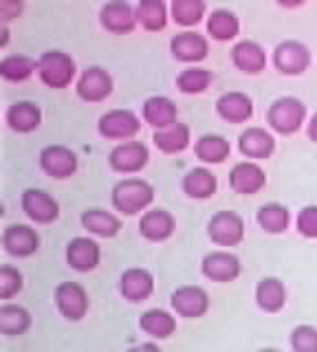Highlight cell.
<instances>
[{"label":"cell","instance_id":"18","mask_svg":"<svg viewBox=\"0 0 317 352\" xmlns=\"http://www.w3.org/2000/svg\"><path fill=\"white\" fill-rule=\"evenodd\" d=\"M170 53L174 60L183 64L203 62L210 53V40L199 31H181L170 40Z\"/></svg>","mask_w":317,"mask_h":352},{"label":"cell","instance_id":"8","mask_svg":"<svg viewBox=\"0 0 317 352\" xmlns=\"http://www.w3.org/2000/svg\"><path fill=\"white\" fill-rule=\"evenodd\" d=\"M113 88H115L113 75L106 69H102V66H86L78 77V84H75L78 97L89 104L106 102L113 95Z\"/></svg>","mask_w":317,"mask_h":352},{"label":"cell","instance_id":"40","mask_svg":"<svg viewBox=\"0 0 317 352\" xmlns=\"http://www.w3.org/2000/svg\"><path fill=\"white\" fill-rule=\"evenodd\" d=\"M289 341L293 352H317V328L311 324L295 326Z\"/></svg>","mask_w":317,"mask_h":352},{"label":"cell","instance_id":"6","mask_svg":"<svg viewBox=\"0 0 317 352\" xmlns=\"http://www.w3.org/2000/svg\"><path fill=\"white\" fill-rule=\"evenodd\" d=\"M245 220L238 212L223 209L207 220V236L216 247H238L245 240Z\"/></svg>","mask_w":317,"mask_h":352},{"label":"cell","instance_id":"44","mask_svg":"<svg viewBox=\"0 0 317 352\" xmlns=\"http://www.w3.org/2000/svg\"><path fill=\"white\" fill-rule=\"evenodd\" d=\"M306 135L313 143H317V113L309 119V124H306Z\"/></svg>","mask_w":317,"mask_h":352},{"label":"cell","instance_id":"1","mask_svg":"<svg viewBox=\"0 0 317 352\" xmlns=\"http://www.w3.org/2000/svg\"><path fill=\"white\" fill-rule=\"evenodd\" d=\"M155 201V187H152L146 179H137V176H128L115 183L111 192V203L113 209L124 216H137L152 205Z\"/></svg>","mask_w":317,"mask_h":352},{"label":"cell","instance_id":"12","mask_svg":"<svg viewBox=\"0 0 317 352\" xmlns=\"http://www.w3.org/2000/svg\"><path fill=\"white\" fill-rule=\"evenodd\" d=\"M20 207L36 225H51L60 218V203L49 192L38 190V187H29V190L23 192Z\"/></svg>","mask_w":317,"mask_h":352},{"label":"cell","instance_id":"46","mask_svg":"<svg viewBox=\"0 0 317 352\" xmlns=\"http://www.w3.org/2000/svg\"><path fill=\"white\" fill-rule=\"evenodd\" d=\"M9 44V29L7 25H0V49H5Z\"/></svg>","mask_w":317,"mask_h":352},{"label":"cell","instance_id":"23","mask_svg":"<svg viewBox=\"0 0 317 352\" xmlns=\"http://www.w3.org/2000/svg\"><path fill=\"white\" fill-rule=\"evenodd\" d=\"M216 115L225 124H247L254 117V102L247 93L229 91L216 99Z\"/></svg>","mask_w":317,"mask_h":352},{"label":"cell","instance_id":"43","mask_svg":"<svg viewBox=\"0 0 317 352\" xmlns=\"http://www.w3.org/2000/svg\"><path fill=\"white\" fill-rule=\"evenodd\" d=\"M126 352H163L155 341H148V344H139V346H133V348H128Z\"/></svg>","mask_w":317,"mask_h":352},{"label":"cell","instance_id":"32","mask_svg":"<svg viewBox=\"0 0 317 352\" xmlns=\"http://www.w3.org/2000/svg\"><path fill=\"white\" fill-rule=\"evenodd\" d=\"M34 317L20 304H3L0 306V335L5 337H23L29 333Z\"/></svg>","mask_w":317,"mask_h":352},{"label":"cell","instance_id":"34","mask_svg":"<svg viewBox=\"0 0 317 352\" xmlns=\"http://www.w3.org/2000/svg\"><path fill=\"white\" fill-rule=\"evenodd\" d=\"M240 33V20L232 9H214L207 16V36L216 42H229Z\"/></svg>","mask_w":317,"mask_h":352},{"label":"cell","instance_id":"38","mask_svg":"<svg viewBox=\"0 0 317 352\" xmlns=\"http://www.w3.org/2000/svg\"><path fill=\"white\" fill-rule=\"evenodd\" d=\"M207 16V3L205 0H172L170 5V18L179 27H196Z\"/></svg>","mask_w":317,"mask_h":352},{"label":"cell","instance_id":"14","mask_svg":"<svg viewBox=\"0 0 317 352\" xmlns=\"http://www.w3.org/2000/svg\"><path fill=\"white\" fill-rule=\"evenodd\" d=\"M201 273L210 282L229 284V282L240 278V273H243V264H240L238 256H234V253L218 249V251L205 253V258L201 262Z\"/></svg>","mask_w":317,"mask_h":352},{"label":"cell","instance_id":"10","mask_svg":"<svg viewBox=\"0 0 317 352\" xmlns=\"http://www.w3.org/2000/svg\"><path fill=\"white\" fill-rule=\"evenodd\" d=\"M170 306L179 317L201 319L210 311L212 300H210V293H207L203 286L185 284V286H179V289L170 295Z\"/></svg>","mask_w":317,"mask_h":352},{"label":"cell","instance_id":"5","mask_svg":"<svg viewBox=\"0 0 317 352\" xmlns=\"http://www.w3.org/2000/svg\"><path fill=\"white\" fill-rule=\"evenodd\" d=\"M313 53L300 40H284L273 49V66L280 75L298 77L311 69Z\"/></svg>","mask_w":317,"mask_h":352},{"label":"cell","instance_id":"33","mask_svg":"<svg viewBox=\"0 0 317 352\" xmlns=\"http://www.w3.org/2000/svg\"><path fill=\"white\" fill-rule=\"evenodd\" d=\"M34 73H38V60L29 58V55L12 53L0 60V77H3L5 82L23 84V82L31 80Z\"/></svg>","mask_w":317,"mask_h":352},{"label":"cell","instance_id":"27","mask_svg":"<svg viewBox=\"0 0 317 352\" xmlns=\"http://www.w3.org/2000/svg\"><path fill=\"white\" fill-rule=\"evenodd\" d=\"M181 190L185 196L194 198V201H207V198H212L216 194L218 179L207 168H192L181 179Z\"/></svg>","mask_w":317,"mask_h":352},{"label":"cell","instance_id":"20","mask_svg":"<svg viewBox=\"0 0 317 352\" xmlns=\"http://www.w3.org/2000/svg\"><path fill=\"white\" fill-rule=\"evenodd\" d=\"M238 150L249 161H256V163L267 161L273 157V152H276V137H273L271 132L265 128L251 126V128L240 132Z\"/></svg>","mask_w":317,"mask_h":352},{"label":"cell","instance_id":"21","mask_svg":"<svg viewBox=\"0 0 317 352\" xmlns=\"http://www.w3.org/2000/svg\"><path fill=\"white\" fill-rule=\"evenodd\" d=\"M177 231V220L163 207L148 209L146 214L139 218V234L148 242H166Z\"/></svg>","mask_w":317,"mask_h":352},{"label":"cell","instance_id":"45","mask_svg":"<svg viewBox=\"0 0 317 352\" xmlns=\"http://www.w3.org/2000/svg\"><path fill=\"white\" fill-rule=\"evenodd\" d=\"M276 5L280 9H300V7H304V0H278Z\"/></svg>","mask_w":317,"mask_h":352},{"label":"cell","instance_id":"41","mask_svg":"<svg viewBox=\"0 0 317 352\" xmlns=\"http://www.w3.org/2000/svg\"><path fill=\"white\" fill-rule=\"evenodd\" d=\"M295 229L298 234L315 240L317 238V205H306L302 212L298 214V220H295Z\"/></svg>","mask_w":317,"mask_h":352},{"label":"cell","instance_id":"4","mask_svg":"<svg viewBox=\"0 0 317 352\" xmlns=\"http://www.w3.org/2000/svg\"><path fill=\"white\" fill-rule=\"evenodd\" d=\"M141 130V119L135 110L130 108H115L108 110L97 121V132L100 137H104L106 141H135V137Z\"/></svg>","mask_w":317,"mask_h":352},{"label":"cell","instance_id":"15","mask_svg":"<svg viewBox=\"0 0 317 352\" xmlns=\"http://www.w3.org/2000/svg\"><path fill=\"white\" fill-rule=\"evenodd\" d=\"M3 249L12 258H31L40 251V236L31 225H7L3 231Z\"/></svg>","mask_w":317,"mask_h":352},{"label":"cell","instance_id":"7","mask_svg":"<svg viewBox=\"0 0 317 352\" xmlns=\"http://www.w3.org/2000/svg\"><path fill=\"white\" fill-rule=\"evenodd\" d=\"M53 300L67 322H82L91 308L89 291L80 282H60L53 293Z\"/></svg>","mask_w":317,"mask_h":352},{"label":"cell","instance_id":"36","mask_svg":"<svg viewBox=\"0 0 317 352\" xmlns=\"http://www.w3.org/2000/svg\"><path fill=\"white\" fill-rule=\"evenodd\" d=\"M256 223L265 234H284L291 225V212L280 203H267L256 212Z\"/></svg>","mask_w":317,"mask_h":352},{"label":"cell","instance_id":"13","mask_svg":"<svg viewBox=\"0 0 317 352\" xmlns=\"http://www.w3.org/2000/svg\"><path fill=\"white\" fill-rule=\"evenodd\" d=\"M100 25L113 36H128L137 29V7L128 0H111L100 9Z\"/></svg>","mask_w":317,"mask_h":352},{"label":"cell","instance_id":"16","mask_svg":"<svg viewBox=\"0 0 317 352\" xmlns=\"http://www.w3.org/2000/svg\"><path fill=\"white\" fill-rule=\"evenodd\" d=\"M102 262V247L95 238L78 236L67 245V264L78 273H91Z\"/></svg>","mask_w":317,"mask_h":352},{"label":"cell","instance_id":"9","mask_svg":"<svg viewBox=\"0 0 317 352\" xmlns=\"http://www.w3.org/2000/svg\"><path fill=\"white\" fill-rule=\"evenodd\" d=\"M150 150L144 141H126L117 143V146L108 154V165L117 174H137L148 165Z\"/></svg>","mask_w":317,"mask_h":352},{"label":"cell","instance_id":"22","mask_svg":"<svg viewBox=\"0 0 317 352\" xmlns=\"http://www.w3.org/2000/svg\"><path fill=\"white\" fill-rule=\"evenodd\" d=\"M141 117L144 121L157 130H168L179 121V108L166 95H152L141 106Z\"/></svg>","mask_w":317,"mask_h":352},{"label":"cell","instance_id":"42","mask_svg":"<svg viewBox=\"0 0 317 352\" xmlns=\"http://www.w3.org/2000/svg\"><path fill=\"white\" fill-rule=\"evenodd\" d=\"M25 11V0H0V25L14 22L23 16Z\"/></svg>","mask_w":317,"mask_h":352},{"label":"cell","instance_id":"3","mask_svg":"<svg viewBox=\"0 0 317 352\" xmlns=\"http://www.w3.org/2000/svg\"><path fill=\"white\" fill-rule=\"evenodd\" d=\"M306 121V104L298 97H278L267 108V124L282 137L295 135Z\"/></svg>","mask_w":317,"mask_h":352},{"label":"cell","instance_id":"28","mask_svg":"<svg viewBox=\"0 0 317 352\" xmlns=\"http://www.w3.org/2000/svg\"><path fill=\"white\" fill-rule=\"evenodd\" d=\"M139 328L152 339H168L177 333V319L166 308H148L139 317Z\"/></svg>","mask_w":317,"mask_h":352},{"label":"cell","instance_id":"2","mask_svg":"<svg viewBox=\"0 0 317 352\" xmlns=\"http://www.w3.org/2000/svg\"><path fill=\"white\" fill-rule=\"evenodd\" d=\"M78 75V64L64 51H45L38 58V77L51 91H64L69 88Z\"/></svg>","mask_w":317,"mask_h":352},{"label":"cell","instance_id":"39","mask_svg":"<svg viewBox=\"0 0 317 352\" xmlns=\"http://www.w3.org/2000/svg\"><path fill=\"white\" fill-rule=\"evenodd\" d=\"M25 286V278L12 264H3L0 267V300H12Z\"/></svg>","mask_w":317,"mask_h":352},{"label":"cell","instance_id":"17","mask_svg":"<svg viewBox=\"0 0 317 352\" xmlns=\"http://www.w3.org/2000/svg\"><path fill=\"white\" fill-rule=\"evenodd\" d=\"M119 293L130 304H141L155 293V275L144 267H130L119 278Z\"/></svg>","mask_w":317,"mask_h":352},{"label":"cell","instance_id":"37","mask_svg":"<svg viewBox=\"0 0 317 352\" xmlns=\"http://www.w3.org/2000/svg\"><path fill=\"white\" fill-rule=\"evenodd\" d=\"M212 82H214V73L210 69H203V66H188V69H183L177 75L174 86H177V91L183 95H201L212 86Z\"/></svg>","mask_w":317,"mask_h":352},{"label":"cell","instance_id":"31","mask_svg":"<svg viewBox=\"0 0 317 352\" xmlns=\"http://www.w3.org/2000/svg\"><path fill=\"white\" fill-rule=\"evenodd\" d=\"M152 143H155L157 150L163 152V154H179V152L190 148L192 130H190L188 124L177 121V124H174L172 128H168V130H157L155 135H152Z\"/></svg>","mask_w":317,"mask_h":352},{"label":"cell","instance_id":"47","mask_svg":"<svg viewBox=\"0 0 317 352\" xmlns=\"http://www.w3.org/2000/svg\"><path fill=\"white\" fill-rule=\"evenodd\" d=\"M256 352H282V350H278V348H260Z\"/></svg>","mask_w":317,"mask_h":352},{"label":"cell","instance_id":"24","mask_svg":"<svg viewBox=\"0 0 317 352\" xmlns=\"http://www.w3.org/2000/svg\"><path fill=\"white\" fill-rule=\"evenodd\" d=\"M232 64L245 75H260L267 69V51L254 40H240L232 49Z\"/></svg>","mask_w":317,"mask_h":352},{"label":"cell","instance_id":"26","mask_svg":"<svg viewBox=\"0 0 317 352\" xmlns=\"http://www.w3.org/2000/svg\"><path fill=\"white\" fill-rule=\"evenodd\" d=\"M80 223H82V229H86L91 236H97V238H115L119 231H122V220H119V216L100 207H91V209H86V212H82Z\"/></svg>","mask_w":317,"mask_h":352},{"label":"cell","instance_id":"11","mask_svg":"<svg viewBox=\"0 0 317 352\" xmlns=\"http://www.w3.org/2000/svg\"><path fill=\"white\" fill-rule=\"evenodd\" d=\"M40 170L45 172L49 179L56 181H64L71 179V176L78 172V154H75L71 148L62 146V143H53V146L42 148L40 152Z\"/></svg>","mask_w":317,"mask_h":352},{"label":"cell","instance_id":"19","mask_svg":"<svg viewBox=\"0 0 317 352\" xmlns=\"http://www.w3.org/2000/svg\"><path fill=\"white\" fill-rule=\"evenodd\" d=\"M267 174L256 161H240L229 172V187L240 196H254L265 190Z\"/></svg>","mask_w":317,"mask_h":352},{"label":"cell","instance_id":"35","mask_svg":"<svg viewBox=\"0 0 317 352\" xmlns=\"http://www.w3.org/2000/svg\"><path fill=\"white\" fill-rule=\"evenodd\" d=\"M135 7H137V22L146 31L157 33L168 27L170 9L163 0H139Z\"/></svg>","mask_w":317,"mask_h":352},{"label":"cell","instance_id":"25","mask_svg":"<svg viewBox=\"0 0 317 352\" xmlns=\"http://www.w3.org/2000/svg\"><path fill=\"white\" fill-rule=\"evenodd\" d=\"M5 121L14 132H18V135H31V132H36L42 124V110L36 102L20 99V102H14L7 108Z\"/></svg>","mask_w":317,"mask_h":352},{"label":"cell","instance_id":"29","mask_svg":"<svg viewBox=\"0 0 317 352\" xmlns=\"http://www.w3.org/2000/svg\"><path fill=\"white\" fill-rule=\"evenodd\" d=\"M194 154L205 165H221L229 159L232 146H229V141L223 135L210 132V135H203L194 141Z\"/></svg>","mask_w":317,"mask_h":352},{"label":"cell","instance_id":"30","mask_svg":"<svg viewBox=\"0 0 317 352\" xmlns=\"http://www.w3.org/2000/svg\"><path fill=\"white\" fill-rule=\"evenodd\" d=\"M256 304L265 313H280L287 306V286L278 278H262L256 286Z\"/></svg>","mask_w":317,"mask_h":352}]
</instances>
